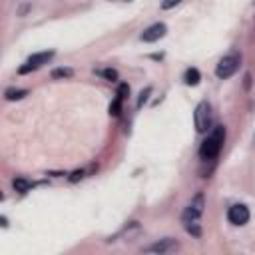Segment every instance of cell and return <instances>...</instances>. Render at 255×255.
Returning <instances> with one entry per match:
<instances>
[{"label":"cell","mask_w":255,"mask_h":255,"mask_svg":"<svg viewBox=\"0 0 255 255\" xmlns=\"http://www.w3.org/2000/svg\"><path fill=\"white\" fill-rule=\"evenodd\" d=\"M122 2H132V0H122Z\"/></svg>","instance_id":"19"},{"label":"cell","mask_w":255,"mask_h":255,"mask_svg":"<svg viewBox=\"0 0 255 255\" xmlns=\"http://www.w3.org/2000/svg\"><path fill=\"white\" fill-rule=\"evenodd\" d=\"M223 142H226V128H223V126H215L213 132L204 140V144L200 148V155L204 159H213L221 152Z\"/></svg>","instance_id":"2"},{"label":"cell","mask_w":255,"mask_h":255,"mask_svg":"<svg viewBox=\"0 0 255 255\" xmlns=\"http://www.w3.org/2000/svg\"><path fill=\"white\" fill-rule=\"evenodd\" d=\"M54 56V52L50 50V52H38V54H32L28 60H26V64L18 70L20 74H28V72H32V70H36V68H40L42 64H46L50 58Z\"/></svg>","instance_id":"5"},{"label":"cell","mask_w":255,"mask_h":255,"mask_svg":"<svg viewBox=\"0 0 255 255\" xmlns=\"http://www.w3.org/2000/svg\"><path fill=\"white\" fill-rule=\"evenodd\" d=\"M12 185H14L16 191H20V194H26V191L32 187V183H30L28 179H24V178H16V179L12 181Z\"/></svg>","instance_id":"10"},{"label":"cell","mask_w":255,"mask_h":255,"mask_svg":"<svg viewBox=\"0 0 255 255\" xmlns=\"http://www.w3.org/2000/svg\"><path fill=\"white\" fill-rule=\"evenodd\" d=\"M166 32H168L166 24L155 22V24L148 26V28L142 32V40H144V42H155V40H159V38H164Z\"/></svg>","instance_id":"7"},{"label":"cell","mask_w":255,"mask_h":255,"mask_svg":"<svg viewBox=\"0 0 255 255\" xmlns=\"http://www.w3.org/2000/svg\"><path fill=\"white\" fill-rule=\"evenodd\" d=\"M200 80H202V76H200V70H198V68H189V70H185L183 82H185L187 86H198Z\"/></svg>","instance_id":"9"},{"label":"cell","mask_w":255,"mask_h":255,"mask_svg":"<svg viewBox=\"0 0 255 255\" xmlns=\"http://www.w3.org/2000/svg\"><path fill=\"white\" fill-rule=\"evenodd\" d=\"M28 94V90H8L6 92V100H22Z\"/></svg>","instance_id":"11"},{"label":"cell","mask_w":255,"mask_h":255,"mask_svg":"<svg viewBox=\"0 0 255 255\" xmlns=\"http://www.w3.org/2000/svg\"><path fill=\"white\" fill-rule=\"evenodd\" d=\"M179 2H181V0H164V2H162V10H170V8L178 6Z\"/></svg>","instance_id":"15"},{"label":"cell","mask_w":255,"mask_h":255,"mask_svg":"<svg viewBox=\"0 0 255 255\" xmlns=\"http://www.w3.org/2000/svg\"><path fill=\"white\" fill-rule=\"evenodd\" d=\"M82 178H84V172H74L72 178H70V181H78V179H82Z\"/></svg>","instance_id":"18"},{"label":"cell","mask_w":255,"mask_h":255,"mask_svg":"<svg viewBox=\"0 0 255 255\" xmlns=\"http://www.w3.org/2000/svg\"><path fill=\"white\" fill-rule=\"evenodd\" d=\"M120 108H122V98L118 96V98L110 104V114H112V116H118V114H120Z\"/></svg>","instance_id":"14"},{"label":"cell","mask_w":255,"mask_h":255,"mask_svg":"<svg viewBox=\"0 0 255 255\" xmlns=\"http://www.w3.org/2000/svg\"><path fill=\"white\" fill-rule=\"evenodd\" d=\"M194 122H196V130L200 134L209 130V126H211V108H209L207 102H200L198 104L196 114H194Z\"/></svg>","instance_id":"4"},{"label":"cell","mask_w":255,"mask_h":255,"mask_svg":"<svg viewBox=\"0 0 255 255\" xmlns=\"http://www.w3.org/2000/svg\"><path fill=\"white\" fill-rule=\"evenodd\" d=\"M228 219L233 226H245L249 221V209L243 205V204H237V205H231L230 211H228Z\"/></svg>","instance_id":"6"},{"label":"cell","mask_w":255,"mask_h":255,"mask_svg":"<svg viewBox=\"0 0 255 255\" xmlns=\"http://www.w3.org/2000/svg\"><path fill=\"white\" fill-rule=\"evenodd\" d=\"M204 205H205V198H204V194H198L194 200H191V204L185 207V211H183V215H181L187 231H189L191 235H196V237L202 235V230H200V223H198V221H200V217H202V213H204Z\"/></svg>","instance_id":"1"},{"label":"cell","mask_w":255,"mask_h":255,"mask_svg":"<svg viewBox=\"0 0 255 255\" xmlns=\"http://www.w3.org/2000/svg\"><path fill=\"white\" fill-rule=\"evenodd\" d=\"M74 72L70 70V68H58V70H54L52 72V78L54 80H58V78H70Z\"/></svg>","instance_id":"12"},{"label":"cell","mask_w":255,"mask_h":255,"mask_svg":"<svg viewBox=\"0 0 255 255\" xmlns=\"http://www.w3.org/2000/svg\"><path fill=\"white\" fill-rule=\"evenodd\" d=\"M174 249H178V241L172 239V237H166V239H162V241L150 245L146 251H148V253H170V251H174Z\"/></svg>","instance_id":"8"},{"label":"cell","mask_w":255,"mask_h":255,"mask_svg":"<svg viewBox=\"0 0 255 255\" xmlns=\"http://www.w3.org/2000/svg\"><path fill=\"white\" fill-rule=\"evenodd\" d=\"M150 92H152V90H150V88H148V90H146V92H142V94H140V100H138V106H142V104H144V102H146V98H148V94H150Z\"/></svg>","instance_id":"17"},{"label":"cell","mask_w":255,"mask_h":255,"mask_svg":"<svg viewBox=\"0 0 255 255\" xmlns=\"http://www.w3.org/2000/svg\"><path fill=\"white\" fill-rule=\"evenodd\" d=\"M239 64H241V56L239 54H228V56H223L219 62H217V66H215V76L219 80H228L231 78L237 70H239Z\"/></svg>","instance_id":"3"},{"label":"cell","mask_w":255,"mask_h":255,"mask_svg":"<svg viewBox=\"0 0 255 255\" xmlns=\"http://www.w3.org/2000/svg\"><path fill=\"white\" fill-rule=\"evenodd\" d=\"M100 76H104L106 80H110V82H114V80H118V72L116 70H112V68H106V70H100L98 72Z\"/></svg>","instance_id":"13"},{"label":"cell","mask_w":255,"mask_h":255,"mask_svg":"<svg viewBox=\"0 0 255 255\" xmlns=\"http://www.w3.org/2000/svg\"><path fill=\"white\" fill-rule=\"evenodd\" d=\"M128 92H130V86H126V84H122V86H120V90H118V96H120V98H124V96H126Z\"/></svg>","instance_id":"16"}]
</instances>
